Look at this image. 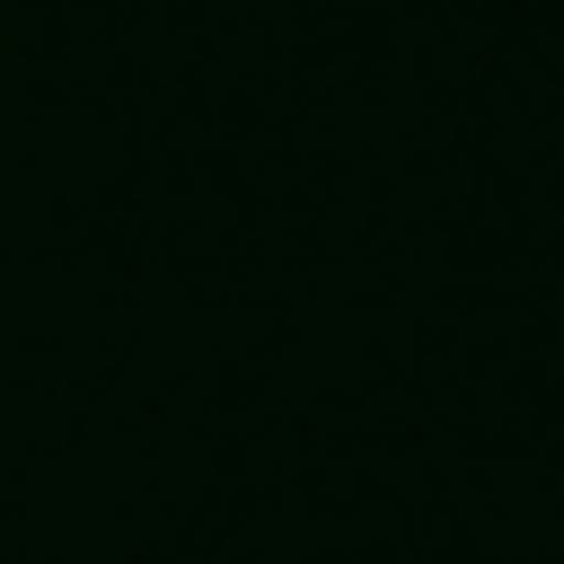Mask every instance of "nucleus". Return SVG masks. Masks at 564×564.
I'll list each match as a JSON object with an SVG mask.
<instances>
[]
</instances>
